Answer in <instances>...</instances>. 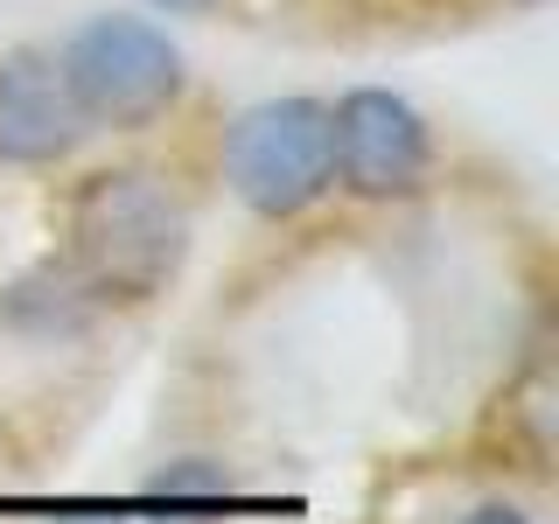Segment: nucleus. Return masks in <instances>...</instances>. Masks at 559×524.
Here are the masks:
<instances>
[{
  "label": "nucleus",
  "mask_w": 559,
  "mask_h": 524,
  "mask_svg": "<svg viewBox=\"0 0 559 524\" xmlns=\"http://www.w3.org/2000/svg\"><path fill=\"white\" fill-rule=\"evenodd\" d=\"M224 196L252 224H301L329 203V98L322 92H273L238 105L210 147Z\"/></svg>",
  "instance_id": "obj_3"
},
{
  "label": "nucleus",
  "mask_w": 559,
  "mask_h": 524,
  "mask_svg": "<svg viewBox=\"0 0 559 524\" xmlns=\"http://www.w3.org/2000/svg\"><path fill=\"white\" fill-rule=\"evenodd\" d=\"M133 524H231L238 511V476L217 454H168L147 468L133 489Z\"/></svg>",
  "instance_id": "obj_6"
},
{
  "label": "nucleus",
  "mask_w": 559,
  "mask_h": 524,
  "mask_svg": "<svg viewBox=\"0 0 559 524\" xmlns=\"http://www.w3.org/2000/svg\"><path fill=\"white\" fill-rule=\"evenodd\" d=\"M49 49H57V70H63L92 140L98 133L105 140H147V133H168L189 112L197 70H189L182 43L168 35V22H154V14H133V8L84 14Z\"/></svg>",
  "instance_id": "obj_2"
},
{
  "label": "nucleus",
  "mask_w": 559,
  "mask_h": 524,
  "mask_svg": "<svg viewBox=\"0 0 559 524\" xmlns=\"http://www.w3.org/2000/svg\"><path fill=\"white\" fill-rule=\"evenodd\" d=\"M197 252V210L162 162H92L49 203V266L92 314H147Z\"/></svg>",
  "instance_id": "obj_1"
},
{
  "label": "nucleus",
  "mask_w": 559,
  "mask_h": 524,
  "mask_svg": "<svg viewBox=\"0 0 559 524\" xmlns=\"http://www.w3.org/2000/svg\"><path fill=\"white\" fill-rule=\"evenodd\" d=\"M448 524H538L532 511H524L518 497H503V489H489V497H476V503H462Z\"/></svg>",
  "instance_id": "obj_8"
},
{
  "label": "nucleus",
  "mask_w": 559,
  "mask_h": 524,
  "mask_svg": "<svg viewBox=\"0 0 559 524\" xmlns=\"http://www.w3.org/2000/svg\"><path fill=\"white\" fill-rule=\"evenodd\" d=\"M43 524H133L127 503H105V497H70V503H49Z\"/></svg>",
  "instance_id": "obj_7"
},
{
  "label": "nucleus",
  "mask_w": 559,
  "mask_h": 524,
  "mask_svg": "<svg viewBox=\"0 0 559 524\" xmlns=\"http://www.w3.org/2000/svg\"><path fill=\"white\" fill-rule=\"evenodd\" d=\"M133 8H147V14H182V22H203V14H217L224 0H133Z\"/></svg>",
  "instance_id": "obj_9"
},
{
  "label": "nucleus",
  "mask_w": 559,
  "mask_h": 524,
  "mask_svg": "<svg viewBox=\"0 0 559 524\" xmlns=\"http://www.w3.org/2000/svg\"><path fill=\"white\" fill-rule=\"evenodd\" d=\"M92 147L78 98H70L57 49L49 43H8L0 49V168L14 175H63Z\"/></svg>",
  "instance_id": "obj_5"
},
{
  "label": "nucleus",
  "mask_w": 559,
  "mask_h": 524,
  "mask_svg": "<svg viewBox=\"0 0 559 524\" xmlns=\"http://www.w3.org/2000/svg\"><path fill=\"white\" fill-rule=\"evenodd\" d=\"M483 8H503V14H532V8H546V0H483Z\"/></svg>",
  "instance_id": "obj_10"
},
{
  "label": "nucleus",
  "mask_w": 559,
  "mask_h": 524,
  "mask_svg": "<svg viewBox=\"0 0 559 524\" xmlns=\"http://www.w3.org/2000/svg\"><path fill=\"white\" fill-rule=\"evenodd\" d=\"M441 182L433 119L392 84H349L329 98V196L349 210H406Z\"/></svg>",
  "instance_id": "obj_4"
}]
</instances>
